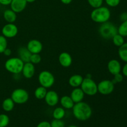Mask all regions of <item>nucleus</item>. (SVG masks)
<instances>
[{
	"mask_svg": "<svg viewBox=\"0 0 127 127\" xmlns=\"http://www.w3.org/2000/svg\"><path fill=\"white\" fill-rule=\"evenodd\" d=\"M72 109L74 117L80 121H86L90 119L93 114L90 105L83 101L74 104Z\"/></svg>",
	"mask_w": 127,
	"mask_h": 127,
	"instance_id": "1",
	"label": "nucleus"
},
{
	"mask_svg": "<svg viewBox=\"0 0 127 127\" xmlns=\"http://www.w3.org/2000/svg\"><path fill=\"white\" fill-rule=\"evenodd\" d=\"M111 16L110 9L105 6L94 8L91 13V19L94 22L102 24L109 21Z\"/></svg>",
	"mask_w": 127,
	"mask_h": 127,
	"instance_id": "2",
	"label": "nucleus"
},
{
	"mask_svg": "<svg viewBox=\"0 0 127 127\" xmlns=\"http://www.w3.org/2000/svg\"><path fill=\"white\" fill-rule=\"evenodd\" d=\"M24 63L19 57L9 58L4 63V68L9 73L14 74H19L22 72Z\"/></svg>",
	"mask_w": 127,
	"mask_h": 127,
	"instance_id": "3",
	"label": "nucleus"
},
{
	"mask_svg": "<svg viewBox=\"0 0 127 127\" xmlns=\"http://www.w3.org/2000/svg\"><path fill=\"white\" fill-rule=\"evenodd\" d=\"M99 33L104 39L110 40L115 35L118 33V29L114 24L107 21L101 24L99 29Z\"/></svg>",
	"mask_w": 127,
	"mask_h": 127,
	"instance_id": "4",
	"label": "nucleus"
},
{
	"mask_svg": "<svg viewBox=\"0 0 127 127\" xmlns=\"http://www.w3.org/2000/svg\"><path fill=\"white\" fill-rule=\"evenodd\" d=\"M80 87L84 94L89 96L95 95L98 93L97 84L92 78H84Z\"/></svg>",
	"mask_w": 127,
	"mask_h": 127,
	"instance_id": "5",
	"label": "nucleus"
},
{
	"mask_svg": "<svg viewBox=\"0 0 127 127\" xmlns=\"http://www.w3.org/2000/svg\"><path fill=\"white\" fill-rule=\"evenodd\" d=\"M11 98L16 104H26L29 99L28 92L22 88H17L12 92Z\"/></svg>",
	"mask_w": 127,
	"mask_h": 127,
	"instance_id": "6",
	"label": "nucleus"
},
{
	"mask_svg": "<svg viewBox=\"0 0 127 127\" xmlns=\"http://www.w3.org/2000/svg\"><path fill=\"white\" fill-rule=\"evenodd\" d=\"M38 81L40 86L47 89L54 84L55 77L51 72L46 70L42 71L38 74Z\"/></svg>",
	"mask_w": 127,
	"mask_h": 127,
	"instance_id": "7",
	"label": "nucleus"
},
{
	"mask_svg": "<svg viewBox=\"0 0 127 127\" xmlns=\"http://www.w3.org/2000/svg\"><path fill=\"white\" fill-rule=\"evenodd\" d=\"M115 84L111 80L105 79L99 82L97 84L98 92L102 95H107L114 92Z\"/></svg>",
	"mask_w": 127,
	"mask_h": 127,
	"instance_id": "8",
	"label": "nucleus"
},
{
	"mask_svg": "<svg viewBox=\"0 0 127 127\" xmlns=\"http://www.w3.org/2000/svg\"><path fill=\"white\" fill-rule=\"evenodd\" d=\"M18 28L13 23H8L4 25L1 30L2 35L6 38H11L16 37L18 33Z\"/></svg>",
	"mask_w": 127,
	"mask_h": 127,
	"instance_id": "9",
	"label": "nucleus"
},
{
	"mask_svg": "<svg viewBox=\"0 0 127 127\" xmlns=\"http://www.w3.org/2000/svg\"><path fill=\"white\" fill-rule=\"evenodd\" d=\"M45 101L46 104L50 107H54L58 104L60 97L58 93L55 91H48L45 97Z\"/></svg>",
	"mask_w": 127,
	"mask_h": 127,
	"instance_id": "10",
	"label": "nucleus"
},
{
	"mask_svg": "<svg viewBox=\"0 0 127 127\" xmlns=\"http://www.w3.org/2000/svg\"><path fill=\"white\" fill-rule=\"evenodd\" d=\"M27 48L31 53H40L43 50L42 42L37 39L31 40L27 43Z\"/></svg>",
	"mask_w": 127,
	"mask_h": 127,
	"instance_id": "11",
	"label": "nucleus"
},
{
	"mask_svg": "<svg viewBox=\"0 0 127 127\" xmlns=\"http://www.w3.org/2000/svg\"><path fill=\"white\" fill-rule=\"evenodd\" d=\"M35 71V68L34 64L31 62H27L24 63L21 73H22V75L25 78L31 79L34 76Z\"/></svg>",
	"mask_w": 127,
	"mask_h": 127,
	"instance_id": "12",
	"label": "nucleus"
},
{
	"mask_svg": "<svg viewBox=\"0 0 127 127\" xmlns=\"http://www.w3.org/2000/svg\"><path fill=\"white\" fill-rule=\"evenodd\" d=\"M27 4L26 0H12L10 6L12 11L16 13H19L26 9Z\"/></svg>",
	"mask_w": 127,
	"mask_h": 127,
	"instance_id": "13",
	"label": "nucleus"
},
{
	"mask_svg": "<svg viewBox=\"0 0 127 127\" xmlns=\"http://www.w3.org/2000/svg\"><path fill=\"white\" fill-rule=\"evenodd\" d=\"M107 69L109 73L112 75L120 73L122 71V66L120 62L115 59H112L107 64Z\"/></svg>",
	"mask_w": 127,
	"mask_h": 127,
	"instance_id": "14",
	"label": "nucleus"
},
{
	"mask_svg": "<svg viewBox=\"0 0 127 127\" xmlns=\"http://www.w3.org/2000/svg\"><path fill=\"white\" fill-rule=\"evenodd\" d=\"M58 62L61 66L64 68H68L73 63V58L68 52H62L58 57Z\"/></svg>",
	"mask_w": 127,
	"mask_h": 127,
	"instance_id": "15",
	"label": "nucleus"
},
{
	"mask_svg": "<svg viewBox=\"0 0 127 127\" xmlns=\"http://www.w3.org/2000/svg\"><path fill=\"white\" fill-rule=\"evenodd\" d=\"M84 95L85 94L83 93V90L81 89V88H75L73 89V91L71 93L70 97L74 104H76V103L83 101L84 97Z\"/></svg>",
	"mask_w": 127,
	"mask_h": 127,
	"instance_id": "16",
	"label": "nucleus"
},
{
	"mask_svg": "<svg viewBox=\"0 0 127 127\" xmlns=\"http://www.w3.org/2000/svg\"><path fill=\"white\" fill-rule=\"evenodd\" d=\"M19 58L22 60L24 63H27L30 62V58L32 53L29 51L27 47H21L17 50Z\"/></svg>",
	"mask_w": 127,
	"mask_h": 127,
	"instance_id": "17",
	"label": "nucleus"
},
{
	"mask_svg": "<svg viewBox=\"0 0 127 127\" xmlns=\"http://www.w3.org/2000/svg\"><path fill=\"white\" fill-rule=\"evenodd\" d=\"M83 79V77L80 74H74L69 78L68 83L72 88H79L81 85Z\"/></svg>",
	"mask_w": 127,
	"mask_h": 127,
	"instance_id": "18",
	"label": "nucleus"
},
{
	"mask_svg": "<svg viewBox=\"0 0 127 127\" xmlns=\"http://www.w3.org/2000/svg\"><path fill=\"white\" fill-rule=\"evenodd\" d=\"M60 104L64 109H71L74 105V103L70 96L64 95L60 99Z\"/></svg>",
	"mask_w": 127,
	"mask_h": 127,
	"instance_id": "19",
	"label": "nucleus"
},
{
	"mask_svg": "<svg viewBox=\"0 0 127 127\" xmlns=\"http://www.w3.org/2000/svg\"><path fill=\"white\" fill-rule=\"evenodd\" d=\"M3 17L7 23H14L17 19V14L12 9H6L3 12Z\"/></svg>",
	"mask_w": 127,
	"mask_h": 127,
	"instance_id": "20",
	"label": "nucleus"
},
{
	"mask_svg": "<svg viewBox=\"0 0 127 127\" xmlns=\"http://www.w3.org/2000/svg\"><path fill=\"white\" fill-rule=\"evenodd\" d=\"M15 103L12 99L10 98H6L2 103V108L5 112H11L14 108Z\"/></svg>",
	"mask_w": 127,
	"mask_h": 127,
	"instance_id": "21",
	"label": "nucleus"
},
{
	"mask_svg": "<svg viewBox=\"0 0 127 127\" xmlns=\"http://www.w3.org/2000/svg\"><path fill=\"white\" fill-rule=\"evenodd\" d=\"M47 88L40 86L39 87H37L35 89L34 92V95L37 99L42 100V99H45V97L46 94H47Z\"/></svg>",
	"mask_w": 127,
	"mask_h": 127,
	"instance_id": "22",
	"label": "nucleus"
},
{
	"mask_svg": "<svg viewBox=\"0 0 127 127\" xmlns=\"http://www.w3.org/2000/svg\"><path fill=\"white\" fill-rule=\"evenodd\" d=\"M118 54L123 62L127 63V42H125L122 45L119 47Z\"/></svg>",
	"mask_w": 127,
	"mask_h": 127,
	"instance_id": "23",
	"label": "nucleus"
},
{
	"mask_svg": "<svg viewBox=\"0 0 127 127\" xmlns=\"http://www.w3.org/2000/svg\"><path fill=\"white\" fill-rule=\"evenodd\" d=\"M65 110L62 107H57L53 112V117L54 119H63L65 116Z\"/></svg>",
	"mask_w": 127,
	"mask_h": 127,
	"instance_id": "24",
	"label": "nucleus"
},
{
	"mask_svg": "<svg viewBox=\"0 0 127 127\" xmlns=\"http://www.w3.org/2000/svg\"><path fill=\"white\" fill-rule=\"evenodd\" d=\"M112 40L113 43L118 47H120V46H122L125 43L124 37L122 36L119 33H117L116 35H115L112 38Z\"/></svg>",
	"mask_w": 127,
	"mask_h": 127,
	"instance_id": "25",
	"label": "nucleus"
},
{
	"mask_svg": "<svg viewBox=\"0 0 127 127\" xmlns=\"http://www.w3.org/2000/svg\"><path fill=\"white\" fill-rule=\"evenodd\" d=\"M117 29L118 33L121 35L123 37H127V21L122 22Z\"/></svg>",
	"mask_w": 127,
	"mask_h": 127,
	"instance_id": "26",
	"label": "nucleus"
},
{
	"mask_svg": "<svg viewBox=\"0 0 127 127\" xmlns=\"http://www.w3.org/2000/svg\"><path fill=\"white\" fill-rule=\"evenodd\" d=\"M9 124V118L6 114H0V127H6Z\"/></svg>",
	"mask_w": 127,
	"mask_h": 127,
	"instance_id": "27",
	"label": "nucleus"
},
{
	"mask_svg": "<svg viewBox=\"0 0 127 127\" xmlns=\"http://www.w3.org/2000/svg\"><path fill=\"white\" fill-rule=\"evenodd\" d=\"M7 48V38L2 35H0V53H3L4 51Z\"/></svg>",
	"mask_w": 127,
	"mask_h": 127,
	"instance_id": "28",
	"label": "nucleus"
},
{
	"mask_svg": "<svg viewBox=\"0 0 127 127\" xmlns=\"http://www.w3.org/2000/svg\"><path fill=\"white\" fill-rule=\"evenodd\" d=\"M42 60V57L39 53H32L30 58V62L33 64H37L40 63Z\"/></svg>",
	"mask_w": 127,
	"mask_h": 127,
	"instance_id": "29",
	"label": "nucleus"
},
{
	"mask_svg": "<svg viewBox=\"0 0 127 127\" xmlns=\"http://www.w3.org/2000/svg\"><path fill=\"white\" fill-rule=\"evenodd\" d=\"M51 127H64L65 124L62 119H53L50 122Z\"/></svg>",
	"mask_w": 127,
	"mask_h": 127,
	"instance_id": "30",
	"label": "nucleus"
},
{
	"mask_svg": "<svg viewBox=\"0 0 127 127\" xmlns=\"http://www.w3.org/2000/svg\"><path fill=\"white\" fill-rule=\"evenodd\" d=\"M88 2L89 4L94 9L102 6L104 0H88Z\"/></svg>",
	"mask_w": 127,
	"mask_h": 127,
	"instance_id": "31",
	"label": "nucleus"
},
{
	"mask_svg": "<svg viewBox=\"0 0 127 127\" xmlns=\"http://www.w3.org/2000/svg\"><path fill=\"white\" fill-rule=\"evenodd\" d=\"M114 79L112 80V81L113 82L114 84H117V83H120L123 81L124 80V76H123V74L121 73H118V74H115L114 75Z\"/></svg>",
	"mask_w": 127,
	"mask_h": 127,
	"instance_id": "32",
	"label": "nucleus"
},
{
	"mask_svg": "<svg viewBox=\"0 0 127 127\" xmlns=\"http://www.w3.org/2000/svg\"><path fill=\"white\" fill-rule=\"evenodd\" d=\"M105 3L110 7H117L120 3V0H105Z\"/></svg>",
	"mask_w": 127,
	"mask_h": 127,
	"instance_id": "33",
	"label": "nucleus"
},
{
	"mask_svg": "<svg viewBox=\"0 0 127 127\" xmlns=\"http://www.w3.org/2000/svg\"><path fill=\"white\" fill-rule=\"evenodd\" d=\"M37 127H51L50 123L47 121H42L37 125Z\"/></svg>",
	"mask_w": 127,
	"mask_h": 127,
	"instance_id": "34",
	"label": "nucleus"
},
{
	"mask_svg": "<svg viewBox=\"0 0 127 127\" xmlns=\"http://www.w3.org/2000/svg\"><path fill=\"white\" fill-rule=\"evenodd\" d=\"M12 0H0V5H3V6H8L11 3Z\"/></svg>",
	"mask_w": 127,
	"mask_h": 127,
	"instance_id": "35",
	"label": "nucleus"
},
{
	"mask_svg": "<svg viewBox=\"0 0 127 127\" xmlns=\"http://www.w3.org/2000/svg\"><path fill=\"white\" fill-rule=\"evenodd\" d=\"M120 19L121 20L122 22L127 21V12H124L120 14Z\"/></svg>",
	"mask_w": 127,
	"mask_h": 127,
	"instance_id": "36",
	"label": "nucleus"
},
{
	"mask_svg": "<svg viewBox=\"0 0 127 127\" xmlns=\"http://www.w3.org/2000/svg\"><path fill=\"white\" fill-rule=\"evenodd\" d=\"M122 74L125 76V77H127V63L124 64L123 68H122Z\"/></svg>",
	"mask_w": 127,
	"mask_h": 127,
	"instance_id": "37",
	"label": "nucleus"
},
{
	"mask_svg": "<svg viewBox=\"0 0 127 127\" xmlns=\"http://www.w3.org/2000/svg\"><path fill=\"white\" fill-rule=\"evenodd\" d=\"M3 53L5 56L9 57V56L11 55V53H12V51H11V50L10 49V48H6V50H5L4 51Z\"/></svg>",
	"mask_w": 127,
	"mask_h": 127,
	"instance_id": "38",
	"label": "nucleus"
},
{
	"mask_svg": "<svg viewBox=\"0 0 127 127\" xmlns=\"http://www.w3.org/2000/svg\"><path fill=\"white\" fill-rule=\"evenodd\" d=\"M60 1L64 4H69L72 2L73 0H60Z\"/></svg>",
	"mask_w": 127,
	"mask_h": 127,
	"instance_id": "39",
	"label": "nucleus"
},
{
	"mask_svg": "<svg viewBox=\"0 0 127 127\" xmlns=\"http://www.w3.org/2000/svg\"><path fill=\"white\" fill-rule=\"evenodd\" d=\"M36 0H26V1H27V3H32V2H35V1Z\"/></svg>",
	"mask_w": 127,
	"mask_h": 127,
	"instance_id": "40",
	"label": "nucleus"
},
{
	"mask_svg": "<svg viewBox=\"0 0 127 127\" xmlns=\"http://www.w3.org/2000/svg\"><path fill=\"white\" fill-rule=\"evenodd\" d=\"M68 127H78L77 126H76V125H69V126H68Z\"/></svg>",
	"mask_w": 127,
	"mask_h": 127,
	"instance_id": "41",
	"label": "nucleus"
}]
</instances>
